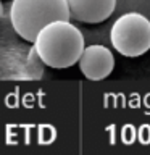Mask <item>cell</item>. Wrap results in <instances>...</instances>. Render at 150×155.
<instances>
[{
	"instance_id": "cell-1",
	"label": "cell",
	"mask_w": 150,
	"mask_h": 155,
	"mask_svg": "<svg viewBox=\"0 0 150 155\" xmlns=\"http://www.w3.org/2000/svg\"><path fill=\"white\" fill-rule=\"evenodd\" d=\"M36 55L45 66L63 70L79 61L84 52V36L70 19L45 24L34 39Z\"/></svg>"
},
{
	"instance_id": "cell-2",
	"label": "cell",
	"mask_w": 150,
	"mask_h": 155,
	"mask_svg": "<svg viewBox=\"0 0 150 155\" xmlns=\"http://www.w3.org/2000/svg\"><path fill=\"white\" fill-rule=\"evenodd\" d=\"M57 19H71L66 0H11L10 21L21 39L34 42L45 24Z\"/></svg>"
},
{
	"instance_id": "cell-3",
	"label": "cell",
	"mask_w": 150,
	"mask_h": 155,
	"mask_svg": "<svg viewBox=\"0 0 150 155\" xmlns=\"http://www.w3.org/2000/svg\"><path fill=\"white\" fill-rule=\"evenodd\" d=\"M111 45L124 57H140L150 50V19L137 12H128L110 29Z\"/></svg>"
},
{
	"instance_id": "cell-4",
	"label": "cell",
	"mask_w": 150,
	"mask_h": 155,
	"mask_svg": "<svg viewBox=\"0 0 150 155\" xmlns=\"http://www.w3.org/2000/svg\"><path fill=\"white\" fill-rule=\"evenodd\" d=\"M77 63L84 78L90 81H102L108 78L113 71L115 57L108 47L94 44V45L84 47V52Z\"/></svg>"
},
{
	"instance_id": "cell-5",
	"label": "cell",
	"mask_w": 150,
	"mask_h": 155,
	"mask_svg": "<svg viewBox=\"0 0 150 155\" xmlns=\"http://www.w3.org/2000/svg\"><path fill=\"white\" fill-rule=\"evenodd\" d=\"M71 19L87 24L103 23L115 12L116 0H66Z\"/></svg>"
},
{
	"instance_id": "cell-6",
	"label": "cell",
	"mask_w": 150,
	"mask_h": 155,
	"mask_svg": "<svg viewBox=\"0 0 150 155\" xmlns=\"http://www.w3.org/2000/svg\"><path fill=\"white\" fill-rule=\"evenodd\" d=\"M2 15H3V5H2V2H0V18H2Z\"/></svg>"
}]
</instances>
